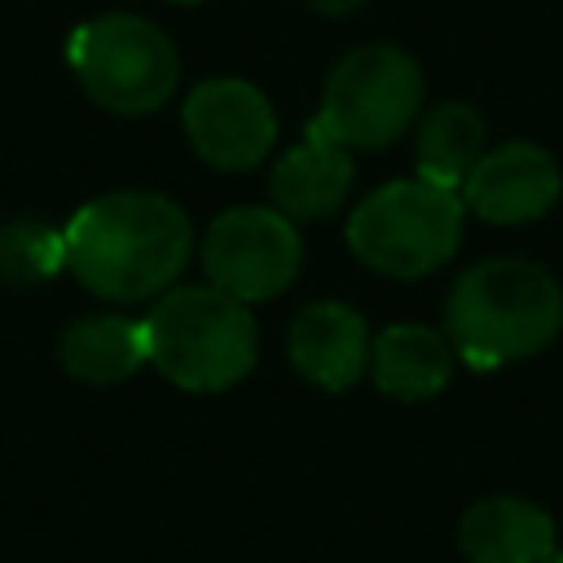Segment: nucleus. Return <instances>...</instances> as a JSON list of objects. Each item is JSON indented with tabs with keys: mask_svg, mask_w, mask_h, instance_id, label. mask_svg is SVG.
<instances>
[{
	"mask_svg": "<svg viewBox=\"0 0 563 563\" xmlns=\"http://www.w3.org/2000/svg\"><path fill=\"white\" fill-rule=\"evenodd\" d=\"M303 264V242L290 216L277 207H229L202 238L207 282L242 303L282 295Z\"/></svg>",
	"mask_w": 563,
	"mask_h": 563,
	"instance_id": "7",
	"label": "nucleus"
},
{
	"mask_svg": "<svg viewBox=\"0 0 563 563\" xmlns=\"http://www.w3.org/2000/svg\"><path fill=\"white\" fill-rule=\"evenodd\" d=\"M365 317L339 299L308 303L290 321V365L321 391H347L369 369Z\"/></svg>",
	"mask_w": 563,
	"mask_h": 563,
	"instance_id": "10",
	"label": "nucleus"
},
{
	"mask_svg": "<svg viewBox=\"0 0 563 563\" xmlns=\"http://www.w3.org/2000/svg\"><path fill=\"white\" fill-rule=\"evenodd\" d=\"M66 62L79 88L110 114H154L180 79L176 44L136 13H101L70 31Z\"/></svg>",
	"mask_w": 563,
	"mask_h": 563,
	"instance_id": "5",
	"label": "nucleus"
},
{
	"mask_svg": "<svg viewBox=\"0 0 563 563\" xmlns=\"http://www.w3.org/2000/svg\"><path fill=\"white\" fill-rule=\"evenodd\" d=\"M185 136L194 145V154L220 172H246L260 158H268L273 141H277V114L268 106V97L233 75L220 79H202L189 97H185Z\"/></svg>",
	"mask_w": 563,
	"mask_h": 563,
	"instance_id": "8",
	"label": "nucleus"
},
{
	"mask_svg": "<svg viewBox=\"0 0 563 563\" xmlns=\"http://www.w3.org/2000/svg\"><path fill=\"white\" fill-rule=\"evenodd\" d=\"M66 268L101 299L136 303L163 295L194 251L185 207L154 189H119L66 220Z\"/></svg>",
	"mask_w": 563,
	"mask_h": 563,
	"instance_id": "1",
	"label": "nucleus"
},
{
	"mask_svg": "<svg viewBox=\"0 0 563 563\" xmlns=\"http://www.w3.org/2000/svg\"><path fill=\"white\" fill-rule=\"evenodd\" d=\"M172 4H198V0H172Z\"/></svg>",
	"mask_w": 563,
	"mask_h": 563,
	"instance_id": "19",
	"label": "nucleus"
},
{
	"mask_svg": "<svg viewBox=\"0 0 563 563\" xmlns=\"http://www.w3.org/2000/svg\"><path fill=\"white\" fill-rule=\"evenodd\" d=\"M462 242V198L427 176L391 180L356 202L347 246L387 277H422L453 260Z\"/></svg>",
	"mask_w": 563,
	"mask_h": 563,
	"instance_id": "4",
	"label": "nucleus"
},
{
	"mask_svg": "<svg viewBox=\"0 0 563 563\" xmlns=\"http://www.w3.org/2000/svg\"><path fill=\"white\" fill-rule=\"evenodd\" d=\"M422 66L396 44H365L347 53L330 75L317 110V128L347 150H383L418 119Z\"/></svg>",
	"mask_w": 563,
	"mask_h": 563,
	"instance_id": "6",
	"label": "nucleus"
},
{
	"mask_svg": "<svg viewBox=\"0 0 563 563\" xmlns=\"http://www.w3.org/2000/svg\"><path fill=\"white\" fill-rule=\"evenodd\" d=\"M66 268V233L44 220H13L0 224V277L31 286L48 282Z\"/></svg>",
	"mask_w": 563,
	"mask_h": 563,
	"instance_id": "16",
	"label": "nucleus"
},
{
	"mask_svg": "<svg viewBox=\"0 0 563 563\" xmlns=\"http://www.w3.org/2000/svg\"><path fill=\"white\" fill-rule=\"evenodd\" d=\"M484 154V119L475 106L466 101H444L435 106L422 128H418V176L444 185V189H462L471 167Z\"/></svg>",
	"mask_w": 563,
	"mask_h": 563,
	"instance_id": "15",
	"label": "nucleus"
},
{
	"mask_svg": "<svg viewBox=\"0 0 563 563\" xmlns=\"http://www.w3.org/2000/svg\"><path fill=\"white\" fill-rule=\"evenodd\" d=\"M150 365L185 391H224L255 369L251 303L220 286H167L145 317Z\"/></svg>",
	"mask_w": 563,
	"mask_h": 563,
	"instance_id": "3",
	"label": "nucleus"
},
{
	"mask_svg": "<svg viewBox=\"0 0 563 563\" xmlns=\"http://www.w3.org/2000/svg\"><path fill=\"white\" fill-rule=\"evenodd\" d=\"M563 194V176L550 150L532 141H506L497 150H484L471 167L462 198L479 220L493 224H528L541 220Z\"/></svg>",
	"mask_w": 563,
	"mask_h": 563,
	"instance_id": "9",
	"label": "nucleus"
},
{
	"mask_svg": "<svg viewBox=\"0 0 563 563\" xmlns=\"http://www.w3.org/2000/svg\"><path fill=\"white\" fill-rule=\"evenodd\" d=\"M453 343L449 334L418 325V321H396L369 343V374L378 391L396 400H431L449 387L453 378Z\"/></svg>",
	"mask_w": 563,
	"mask_h": 563,
	"instance_id": "13",
	"label": "nucleus"
},
{
	"mask_svg": "<svg viewBox=\"0 0 563 563\" xmlns=\"http://www.w3.org/2000/svg\"><path fill=\"white\" fill-rule=\"evenodd\" d=\"M317 13H325V18H343V13H352V9H361L365 0H308Z\"/></svg>",
	"mask_w": 563,
	"mask_h": 563,
	"instance_id": "17",
	"label": "nucleus"
},
{
	"mask_svg": "<svg viewBox=\"0 0 563 563\" xmlns=\"http://www.w3.org/2000/svg\"><path fill=\"white\" fill-rule=\"evenodd\" d=\"M352 176H356V167H352L347 145H339L317 123H308L303 141L290 145L273 163L268 194H273V207L290 220H325L343 207Z\"/></svg>",
	"mask_w": 563,
	"mask_h": 563,
	"instance_id": "11",
	"label": "nucleus"
},
{
	"mask_svg": "<svg viewBox=\"0 0 563 563\" xmlns=\"http://www.w3.org/2000/svg\"><path fill=\"white\" fill-rule=\"evenodd\" d=\"M545 563H563V554H559V550H554V554H550V559H545Z\"/></svg>",
	"mask_w": 563,
	"mask_h": 563,
	"instance_id": "18",
	"label": "nucleus"
},
{
	"mask_svg": "<svg viewBox=\"0 0 563 563\" xmlns=\"http://www.w3.org/2000/svg\"><path fill=\"white\" fill-rule=\"evenodd\" d=\"M563 330V286L532 260H484L466 268L444 303V334L462 365L501 369L554 343Z\"/></svg>",
	"mask_w": 563,
	"mask_h": 563,
	"instance_id": "2",
	"label": "nucleus"
},
{
	"mask_svg": "<svg viewBox=\"0 0 563 563\" xmlns=\"http://www.w3.org/2000/svg\"><path fill=\"white\" fill-rule=\"evenodd\" d=\"M471 563H545L554 554V519L523 497H484L457 523Z\"/></svg>",
	"mask_w": 563,
	"mask_h": 563,
	"instance_id": "12",
	"label": "nucleus"
},
{
	"mask_svg": "<svg viewBox=\"0 0 563 563\" xmlns=\"http://www.w3.org/2000/svg\"><path fill=\"white\" fill-rule=\"evenodd\" d=\"M62 369L79 383H123L141 365H150V339H145V317H123V312H97L79 317L62 330L57 343Z\"/></svg>",
	"mask_w": 563,
	"mask_h": 563,
	"instance_id": "14",
	"label": "nucleus"
}]
</instances>
